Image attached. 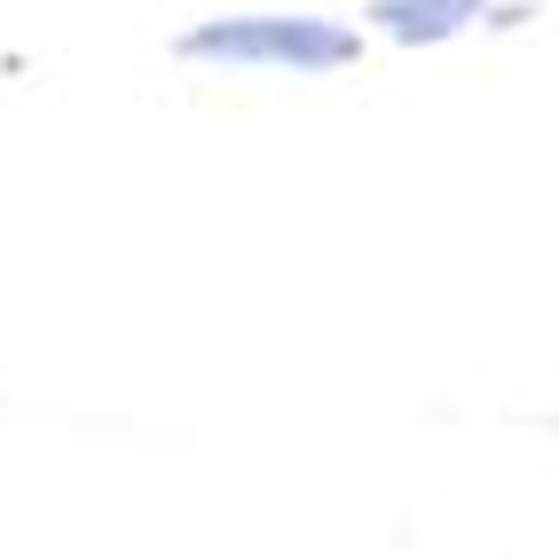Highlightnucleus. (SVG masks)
Segmentation results:
<instances>
[{
	"instance_id": "obj_1",
	"label": "nucleus",
	"mask_w": 559,
	"mask_h": 559,
	"mask_svg": "<svg viewBox=\"0 0 559 559\" xmlns=\"http://www.w3.org/2000/svg\"><path fill=\"white\" fill-rule=\"evenodd\" d=\"M174 56L229 71H347L362 63V32L331 16H213L181 32Z\"/></svg>"
},
{
	"instance_id": "obj_2",
	"label": "nucleus",
	"mask_w": 559,
	"mask_h": 559,
	"mask_svg": "<svg viewBox=\"0 0 559 559\" xmlns=\"http://www.w3.org/2000/svg\"><path fill=\"white\" fill-rule=\"evenodd\" d=\"M370 32H386L394 48H441L457 40L465 24L489 16V0H370Z\"/></svg>"
},
{
	"instance_id": "obj_3",
	"label": "nucleus",
	"mask_w": 559,
	"mask_h": 559,
	"mask_svg": "<svg viewBox=\"0 0 559 559\" xmlns=\"http://www.w3.org/2000/svg\"><path fill=\"white\" fill-rule=\"evenodd\" d=\"M489 24H497V32H512V24H528V9H520V0H504V9H489Z\"/></svg>"
}]
</instances>
